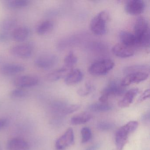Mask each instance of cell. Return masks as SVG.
<instances>
[{"mask_svg":"<svg viewBox=\"0 0 150 150\" xmlns=\"http://www.w3.org/2000/svg\"><path fill=\"white\" fill-rule=\"evenodd\" d=\"M134 35L137 45L146 46L150 42V28L147 20L143 17L137 19L134 26Z\"/></svg>","mask_w":150,"mask_h":150,"instance_id":"1","label":"cell"},{"mask_svg":"<svg viewBox=\"0 0 150 150\" xmlns=\"http://www.w3.org/2000/svg\"><path fill=\"white\" fill-rule=\"evenodd\" d=\"M138 126L137 121H130L119 128L115 135L116 145L117 149L122 150L128 140L129 135L135 131Z\"/></svg>","mask_w":150,"mask_h":150,"instance_id":"2","label":"cell"},{"mask_svg":"<svg viewBox=\"0 0 150 150\" xmlns=\"http://www.w3.org/2000/svg\"><path fill=\"white\" fill-rule=\"evenodd\" d=\"M108 14L106 11L98 13L91 20L90 28L92 32L98 35H104L107 31V23Z\"/></svg>","mask_w":150,"mask_h":150,"instance_id":"3","label":"cell"},{"mask_svg":"<svg viewBox=\"0 0 150 150\" xmlns=\"http://www.w3.org/2000/svg\"><path fill=\"white\" fill-rule=\"evenodd\" d=\"M115 64L111 59H105L96 61L89 67L88 71L94 75H103L107 74L114 67Z\"/></svg>","mask_w":150,"mask_h":150,"instance_id":"4","label":"cell"},{"mask_svg":"<svg viewBox=\"0 0 150 150\" xmlns=\"http://www.w3.org/2000/svg\"><path fill=\"white\" fill-rule=\"evenodd\" d=\"M125 92L124 87L121 84L113 81L110 83L103 91L99 101L101 103H107L110 96H117L122 94Z\"/></svg>","mask_w":150,"mask_h":150,"instance_id":"5","label":"cell"},{"mask_svg":"<svg viewBox=\"0 0 150 150\" xmlns=\"http://www.w3.org/2000/svg\"><path fill=\"white\" fill-rule=\"evenodd\" d=\"M34 47V45L31 42L21 44L12 47L10 52L12 55L20 58H29L33 53Z\"/></svg>","mask_w":150,"mask_h":150,"instance_id":"6","label":"cell"},{"mask_svg":"<svg viewBox=\"0 0 150 150\" xmlns=\"http://www.w3.org/2000/svg\"><path fill=\"white\" fill-rule=\"evenodd\" d=\"M58 58L52 54H44L38 57L35 60V64L39 69H50L57 64Z\"/></svg>","mask_w":150,"mask_h":150,"instance_id":"7","label":"cell"},{"mask_svg":"<svg viewBox=\"0 0 150 150\" xmlns=\"http://www.w3.org/2000/svg\"><path fill=\"white\" fill-rule=\"evenodd\" d=\"M39 83V79L32 75H23L18 76L13 81V83L18 88H26L36 86Z\"/></svg>","mask_w":150,"mask_h":150,"instance_id":"8","label":"cell"},{"mask_svg":"<svg viewBox=\"0 0 150 150\" xmlns=\"http://www.w3.org/2000/svg\"><path fill=\"white\" fill-rule=\"evenodd\" d=\"M149 76V73L138 72L127 74L122 80L120 84L123 87L128 86L132 84H138L146 80Z\"/></svg>","mask_w":150,"mask_h":150,"instance_id":"9","label":"cell"},{"mask_svg":"<svg viewBox=\"0 0 150 150\" xmlns=\"http://www.w3.org/2000/svg\"><path fill=\"white\" fill-rule=\"evenodd\" d=\"M74 142L73 129L69 128L56 142L55 146L57 150H63L72 144Z\"/></svg>","mask_w":150,"mask_h":150,"instance_id":"10","label":"cell"},{"mask_svg":"<svg viewBox=\"0 0 150 150\" xmlns=\"http://www.w3.org/2000/svg\"><path fill=\"white\" fill-rule=\"evenodd\" d=\"M145 8V4L142 0H131L126 4L125 10L129 14L138 15L144 12Z\"/></svg>","mask_w":150,"mask_h":150,"instance_id":"11","label":"cell"},{"mask_svg":"<svg viewBox=\"0 0 150 150\" xmlns=\"http://www.w3.org/2000/svg\"><path fill=\"white\" fill-rule=\"evenodd\" d=\"M25 67L17 63H9L3 65L0 68V71L7 76L15 75L25 71Z\"/></svg>","mask_w":150,"mask_h":150,"instance_id":"12","label":"cell"},{"mask_svg":"<svg viewBox=\"0 0 150 150\" xmlns=\"http://www.w3.org/2000/svg\"><path fill=\"white\" fill-rule=\"evenodd\" d=\"M112 51L114 55L122 58L129 57L134 54L133 48L128 47L121 44H117L112 48Z\"/></svg>","mask_w":150,"mask_h":150,"instance_id":"13","label":"cell"},{"mask_svg":"<svg viewBox=\"0 0 150 150\" xmlns=\"http://www.w3.org/2000/svg\"><path fill=\"white\" fill-rule=\"evenodd\" d=\"M30 34L29 28L26 26H22L14 29L11 33V35L14 41L23 42L28 38Z\"/></svg>","mask_w":150,"mask_h":150,"instance_id":"14","label":"cell"},{"mask_svg":"<svg viewBox=\"0 0 150 150\" xmlns=\"http://www.w3.org/2000/svg\"><path fill=\"white\" fill-rule=\"evenodd\" d=\"M7 148L8 150H29L30 146L28 142L24 139L15 138L8 141Z\"/></svg>","mask_w":150,"mask_h":150,"instance_id":"15","label":"cell"},{"mask_svg":"<svg viewBox=\"0 0 150 150\" xmlns=\"http://www.w3.org/2000/svg\"><path fill=\"white\" fill-rule=\"evenodd\" d=\"M72 69L64 66L59 69L49 73L46 76V79L50 81H55L59 80L69 74Z\"/></svg>","mask_w":150,"mask_h":150,"instance_id":"16","label":"cell"},{"mask_svg":"<svg viewBox=\"0 0 150 150\" xmlns=\"http://www.w3.org/2000/svg\"><path fill=\"white\" fill-rule=\"evenodd\" d=\"M139 91V90L137 88H132L127 91L122 100L119 101L118 103L119 107L122 108L129 107L138 94Z\"/></svg>","mask_w":150,"mask_h":150,"instance_id":"17","label":"cell"},{"mask_svg":"<svg viewBox=\"0 0 150 150\" xmlns=\"http://www.w3.org/2000/svg\"><path fill=\"white\" fill-rule=\"evenodd\" d=\"M83 74L78 69L72 70L65 78L64 81L68 85H74L80 82L83 79Z\"/></svg>","mask_w":150,"mask_h":150,"instance_id":"18","label":"cell"},{"mask_svg":"<svg viewBox=\"0 0 150 150\" xmlns=\"http://www.w3.org/2000/svg\"><path fill=\"white\" fill-rule=\"evenodd\" d=\"M120 39L122 44L133 48L137 45V41L134 34L126 31H122L120 33Z\"/></svg>","mask_w":150,"mask_h":150,"instance_id":"19","label":"cell"},{"mask_svg":"<svg viewBox=\"0 0 150 150\" xmlns=\"http://www.w3.org/2000/svg\"><path fill=\"white\" fill-rule=\"evenodd\" d=\"M54 27V23L51 20H47L40 23L36 28L37 34L41 35L50 32Z\"/></svg>","mask_w":150,"mask_h":150,"instance_id":"20","label":"cell"},{"mask_svg":"<svg viewBox=\"0 0 150 150\" xmlns=\"http://www.w3.org/2000/svg\"><path fill=\"white\" fill-rule=\"evenodd\" d=\"M17 24V21L13 18H8L0 21V31L10 32L15 28Z\"/></svg>","mask_w":150,"mask_h":150,"instance_id":"21","label":"cell"},{"mask_svg":"<svg viewBox=\"0 0 150 150\" xmlns=\"http://www.w3.org/2000/svg\"><path fill=\"white\" fill-rule=\"evenodd\" d=\"M92 118L91 114L88 112H83L72 117L71 118V123L75 125L82 124L88 122Z\"/></svg>","mask_w":150,"mask_h":150,"instance_id":"22","label":"cell"},{"mask_svg":"<svg viewBox=\"0 0 150 150\" xmlns=\"http://www.w3.org/2000/svg\"><path fill=\"white\" fill-rule=\"evenodd\" d=\"M30 3L28 0H9L5 1V5L10 9H19L28 6Z\"/></svg>","mask_w":150,"mask_h":150,"instance_id":"23","label":"cell"},{"mask_svg":"<svg viewBox=\"0 0 150 150\" xmlns=\"http://www.w3.org/2000/svg\"><path fill=\"white\" fill-rule=\"evenodd\" d=\"M149 65L146 64H136L130 66L125 67L124 69V72L127 75L132 73L138 72H145L148 73L149 71Z\"/></svg>","mask_w":150,"mask_h":150,"instance_id":"24","label":"cell"},{"mask_svg":"<svg viewBox=\"0 0 150 150\" xmlns=\"http://www.w3.org/2000/svg\"><path fill=\"white\" fill-rule=\"evenodd\" d=\"M88 109L94 112H105L112 109V107L107 103H93L89 105Z\"/></svg>","mask_w":150,"mask_h":150,"instance_id":"25","label":"cell"},{"mask_svg":"<svg viewBox=\"0 0 150 150\" xmlns=\"http://www.w3.org/2000/svg\"><path fill=\"white\" fill-rule=\"evenodd\" d=\"M77 61L78 59L76 56L72 52H70L65 57L64 59V66L72 69L73 67L77 63Z\"/></svg>","mask_w":150,"mask_h":150,"instance_id":"26","label":"cell"},{"mask_svg":"<svg viewBox=\"0 0 150 150\" xmlns=\"http://www.w3.org/2000/svg\"><path fill=\"white\" fill-rule=\"evenodd\" d=\"M28 95V93L22 88H17L12 90L10 93V96L13 99H21Z\"/></svg>","mask_w":150,"mask_h":150,"instance_id":"27","label":"cell"},{"mask_svg":"<svg viewBox=\"0 0 150 150\" xmlns=\"http://www.w3.org/2000/svg\"><path fill=\"white\" fill-rule=\"evenodd\" d=\"M80 106L79 105H67L64 104L61 109L59 114L61 115H68L76 111L79 108Z\"/></svg>","mask_w":150,"mask_h":150,"instance_id":"28","label":"cell"},{"mask_svg":"<svg viewBox=\"0 0 150 150\" xmlns=\"http://www.w3.org/2000/svg\"><path fill=\"white\" fill-rule=\"evenodd\" d=\"M81 142L86 143L88 142L92 138V132L90 128L85 127L81 130Z\"/></svg>","mask_w":150,"mask_h":150,"instance_id":"29","label":"cell"},{"mask_svg":"<svg viewBox=\"0 0 150 150\" xmlns=\"http://www.w3.org/2000/svg\"><path fill=\"white\" fill-rule=\"evenodd\" d=\"M115 125L112 123L108 122H101L98 123L97 128L98 129L103 131H106L112 129L114 128Z\"/></svg>","mask_w":150,"mask_h":150,"instance_id":"30","label":"cell"},{"mask_svg":"<svg viewBox=\"0 0 150 150\" xmlns=\"http://www.w3.org/2000/svg\"><path fill=\"white\" fill-rule=\"evenodd\" d=\"M93 87L90 84H86L84 88L79 89L78 93L81 96H85L90 93L93 91Z\"/></svg>","mask_w":150,"mask_h":150,"instance_id":"31","label":"cell"},{"mask_svg":"<svg viewBox=\"0 0 150 150\" xmlns=\"http://www.w3.org/2000/svg\"><path fill=\"white\" fill-rule=\"evenodd\" d=\"M11 37V33L10 32L0 31V43L7 42Z\"/></svg>","mask_w":150,"mask_h":150,"instance_id":"32","label":"cell"},{"mask_svg":"<svg viewBox=\"0 0 150 150\" xmlns=\"http://www.w3.org/2000/svg\"><path fill=\"white\" fill-rule=\"evenodd\" d=\"M149 96H150V90L149 89H147L140 96V97L138 100V103H140L144 101L145 100H146L147 98H149Z\"/></svg>","mask_w":150,"mask_h":150,"instance_id":"33","label":"cell"},{"mask_svg":"<svg viewBox=\"0 0 150 150\" xmlns=\"http://www.w3.org/2000/svg\"><path fill=\"white\" fill-rule=\"evenodd\" d=\"M142 120L143 122L146 123L149 122L150 121V113L149 112H146L142 116Z\"/></svg>","mask_w":150,"mask_h":150,"instance_id":"34","label":"cell"},{"mask_svg":"<svg viewBox=\"0 0 150 150\" xmlns=\"http://www.w3.org/2000/svg\"><path fill=\"white\" fill-rule=\"evenodd\" d=\"M100 147V144H96L93 145L91 146H89L85 150H97Z\"/></svg>","mask_w":150,"mask_h":150,"instance_id":"35","label":"cell"},{"mask_svg":"<svg viewBox=\"0 0 150 150\" xmlns=\"http://www.w3.org/2000/svg\"><path fill=\"white\" fill-rule=\"evenodd\" d=\"M7 124V120L4 118H0V129L5 127Z\"/></svg>","mask_w":150,"mask_h":150,"instance_id":"36","label":"cell"},{"mask_svg":"<svg viewBox=\"0 0 150 150\" xmlns=\"http://www.w3.org/2000/svg\"><path fill=\"white\" fill-rule=\"evenodd\" d=\"M1 61H2V58H1V57H0V63L1 62Z\"/></svg>","mask_w":150,"mask_h":150,"instance_id":"37","label":"cell"}]
</instances>
